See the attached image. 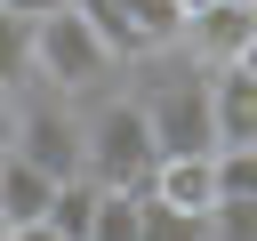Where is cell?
I'll return each mask as SVG.
<instances>
[{"instance_id": "16", "label": "cell", "mask_w": 257, "mask_h": 241, "mask_svg": "<svg viewBox=\"0 0 257 241\" xmlns=\"http://www.w3.org/2000/svg\"><path fill=\"white\" fill-rule=\"evenodd\" d=\"M225 72H241V80H257V40H249V48H241V56L225 64Z\"/></svg>"}, {"instance_id": "2", "label": "cell", "mask_w": 257, "mask_h": 241, "mask_svg": "<svg viewBox=\"0 0 257 241\" xmlns=\"http://www.w3.org/2000/svg\"><path fill=\"white\" fill-rule=\"evenodd\" d=\"M32 88L72 104V112L88 96H112V56H104V40L80 8H56V16L32 24Z\"/></svg>"}, {"instance_id": "7", "label": "cell", "mask_w": 257, "mask_h": 241, "mask_svg": "<svg viewBox=\"0 0 257 241\" xmlns=\"http://www.w3.org/2000/svg\"><path fill=\"white\" fill-rule=\"evenodd\" d=\"M145 201H161V209H177V217H209V209H217V153H209V161H161L153 185H145Z\"/></svg>"}, {"instance_id": "3", "label": "cell", "mask_w": 257, "mask_h": 241, "mask_svg": "<svg viewBox=\"0 0 257 241\" xmlns=\"http://www.w3.org/2000/svg\"><path fill=\"white\" fill-rule=\"evenodd\" d=\"M137 104H145V129H153V153H161V161H209V153H217L209 72H201V64H169Z\"/></svg>"}, {"instance_id": "10", "label": "cell", "mask_w": 257, "mask_h": 241, "mask_svg": "<svg viewBox=\"0 0 257 241\" xmlns=\"http://www.w3.org/2000/svg\"><path fill=\"white\" fill-rule=\"evenodd\" d=\"M0 96H32V24L0 16Z\"/></svg>"}, {"instance_id": "4", "label": "cell", "mask_w": 257, "mask_h": 241, "mask_svg": "<svg viewBox=\"0 0 257 241\" xmlns=\"http://www.w3.org/2000/svg\"><path fill=\"white\" fill-rule=\"evenodd\" d=\"M16 161L40 169L48 185H72L80 177V112L56 104V96H16Z\"/></svg>"}, {"instance_id": "17", "label": "cell", "mask_w": 257, "mask_h": 241, "mask_svg": "<svg viewBox=\"0 0 257 241\" xmlns=\"http://www.w3.org/2000/svg\"><path fill=\"white\" fill-rule=\"evenodd\" d=\"M8 241H56V233H48V225H16Z\"/></svg>"}, {"instance_id": "12", "label": "cell", "mask_w": 257, "mask_h": 241, "mask_svg": "<svg viewBox=\"0 0 257 241\" xmlns=\"http://www.w3.org/2000/svg\"><path fill=\"white\" fill-rule=\"evenodd\" d=\"M137 241H209V217H177V209L145 201V225H137Z\"/></svg>"}, {"instance_id": "18", "label": "cell", "mask_w": 257, "mask_h": 241, "mask_svg": "<svg viewBox=\"0 0 257 241\" xmlns=\"http://www.w3.org/2000/svg\"><path fill=\"white\" fill-rule=\"evenodd\" d=\"M177 8H185V24H193V16H201V8H217V0H177Z\"/></svg>"}, {"instance_id": "9", "label": "cell", "mask_w": 257, "mask_h": 241, "mask_svg": "<svg viewBox=\"0 0 257 241\" xmlns=\"http://www.w3.org/2000/svg\"><path fill=\"white\" fill-rule=\"evenodd\" d=\"M56 241H88V225H96V185L88 177H72V185H56L48 193V217H40Z\"/></svg>"}, {"instance_id": "15", "label": "cell", "mask_w": 257, "mask_h": 241, "mask_svg": "<svg viewBox=\"0 0 257 241\" xmlns=\"http://www.w3.org/2000/svg\"><path fill=\"white\" fill-rule=\"evenodd\" d=\"M16 153V96H0V161Z\"/></svg>"}, {"instance_id": "13", "label": "cell", "mask_w": 257, "mask_h": 241, "mask_svg": "<svg viewBox=\"0 0 257 241\" xmlns=\"http://www.w3.org/2000/svg\"><path fill=\"white\" fill-rule=\"evenodd\" d=\"M217 201H257V153H217Z\"/></svg>"}, {"instance_id": "6", "label": "cell", "mask_w": 257, "mask_h": 241, "mask_svg": "<svg viewBox=\"0 0 257 241\" xmlns=\"http://www.w3.org/2000/svg\"><path fill=\"white\" fill-rule=\"evenodd\" d=\"M209 120H217V153H257V80L209 72Z\"/></svg>"}, {"instance_id": "14", "label": "cell", "mask_w": 257, "mask_h": 241, "mask_svg": "<svg viewBox=\"0 0 257 241\" xmlns=\"http://www.w3.org/2000/svg\"><path fill=\"white\" fill-rule=\"evenodd\" d=\"M56 8H72V0H0V16H24V24H40V16H56Z\"/></svg>"}, {"instance_id": "11", "label": "cell", "mask_w": 257, "mask_h": 241, "mask_svg": "<svg viewBox=\"0 0 257 241\" xmlns=\"http://www.w3.org/2000/svg\"><path fill=\"white\" fill-rule=\"evenodd\" d=\"M137 225H145V193H96L88 241H137Z\"/></svg>"}, {"instance_id": "1", "label": "cell", "mask_w": 257, "mask_h": 241, "mask_svg": "<svg viewBox=\"0 0 257 241\" xmlns=\"http://www.w3.org/2000/svg\"><path fill=\"white\" fill-rule=\"evenodd\" d=\"M153 169H161V153H153L145 104L137 96H96L80 112V177L96 193H145Z\"/></svg>"}, {"instance_id": "5", "label": "cell", "mask_w": 257, "mask_h": 241, "mask_svg": "<svg viewBox=\"0 0 257 241\" xmlns=\"http://www.w3.org/2000/svg\"><path fill=\"white\" fill-rule=\"evenodd\" d=\"M249 40H257V8H241V0H217V8H201V16L185 24V48H193L201 72H225Z\"/></svg>"}, {"instance_id": "19", "label": "cell", "mask_w": 257, "mask_h": 241, "mask_svg": "<svg viewBox=\"0 0 257 241\" xmlns=\"http://www.w3.org/2000/svg\"><path fill=\"white\" fill-rule=\"evenodd\" d=\"M0 241H8V225H0Z\"/></svg>"}, {"instance_id": "8", "label": "cell", "mask_w": 257, "mask_h": 241, "mask_svg": "<svg viewBox=\"0 0 257 241\" xmlns=\"http://www.w3.org/2000/svg\"><path fill=\"white\" fill-rule=\"evenodd\" d=\"M48 193H56V185H48L40 169H24L16 153L0 161V225H8V233H16V225H40V217H48Z\"/></svg>"}]
</instances>
